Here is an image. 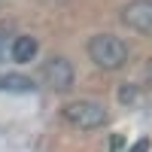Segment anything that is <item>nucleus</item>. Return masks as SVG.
Here are the masks:
<instances>
[{
	"label": "nucleus",
	"mask_w": 152,
	"mask_h": 152,
	"mask_svg": "<svg viewBox=\"0 0 152 152\" xmlns=\"http://www.w3.org/2000/svg\"><path fill=\"white\" fill-rule=\"evenodd\" d=\"M64 122L73 125L79 131H94L107 122V107L97 104V100H73V104L64 107Z\"/></svg>",
	"instance_id": "obj_2"
},
{
	"label": "nucleus",
	"mask_w": 152,
	"mask_h": 152,
	"mask_svg": "<svg viewBox=\"0 0 152 152\" xmlns=\"http://www.w3.org/2000/svg\"><path fill=\"white\" fill-rule=\"evenodd\" d=\"M37 82L31 76H21V73H3L0 76V91H9V94H28L34 91Z\"/></svg>",
	"instance_id": "obj_5"
},
{
	"label": "nucleus",
	"mask_w": 152,
	"mask_h": 152,
	"mask_svg": "<svg viewBox=\"0 0 152 152\" xmlns=\"http://www.w3.org/2000/svg\"><path fill=\"white\" fill-rule=\"evenodd\" d=\"M137 97H140V91H137L134 85H122L119 88V100H122V104H134Z\"/></svg>",
	"instance_id": "obj_7"
},
{
	"label": "nucleus",
	"mask_w": 152,
	"mask_h": 152,
	"mask_svg": "<svg viewBox=\"0 0 152 152\" xmlns=\"http://www.w3.org/2000/svg\"><path fill=\"white\" fill-rule=\"evenodd\" d=\"M149 82H152V61H149Z\"/></svg>",
	"instance_id": "obj_9"
},
{
	"label": "nucleus",
	"mask_w": 152,
	"mask_h": 152,
	"mask_svg": "<svg viewBox=\"0 0 152 152\" xmlns=\"http://www.w3.org/2000/svg\"><path fill=\"white\" fill-rule=\"evenodd\" d=\"M131 152H149V140H146V137H140V140L131 146Z\"/></svg>",
	"instance_id": "obj_8"
},
{
	"label": "nucleus",
	"mask_w": 152,
	"mask_h": 152,
	"mask_svg": "<svg viewBox=\"0 0 152 152\" xmlns=\"http://www.w3.org/2000/svg\"><path fill=\"white\" fill-rule=\"evenodd\" d=\"M43 79L49 82V88H55V91H70L73 82H76V70L67 58H49L46 64H43Z\"/></svg>",
	"instance_id": "obj_3"
},
{
	"label": "nucleus",
	"mask_w": 152,
	"mask_h": 152,
	"mask_svg": "<svg viewBox=\"0 0 152 152\" xmlns=\"http://www.w3.org/2000/svg\"><path fill=\"white\" fill-rule=\"evenodd\" d=\"M122 21L131 31L143 34V37H152V0H131L122 9Z\"/></svg>",
	"instance_id": "obj_4"
},
{
	"label": "nucleus",
	"mask_w": 152,
	"mask_h": 152,
	"mask_svg": "<svg viewBox=\"0 0 152 152\" xmlns=\"http://www.w3.org/2000/svg\"><path fill=\"white\" fill-rule=\"evenodd\" d=\"M37 49H40V46H37V40L24 34V37H15V40H12L9 55H12V61H18V64H28V61L37 55Z\"/></svg>",
	"instance_id": "obj_6"
},
{
	"label": "nucleus",
	"mask_w": 152,
	"mask_h": 152,
	"mask_svg": "<svg viewBox=\"0 0 152 152\" xmlns=\"http://www.w3.org/2000/svg\"><path fill=\"white\" fill-rule=\"evenodd\" d=\"M85 52L91 58V64L100 67V70H119V67H125V61H128V46H125L119 37H113V34H94L91 40H88Z\"/></svg>",
	"instance_id": "obj_1"
}]
</instances>
